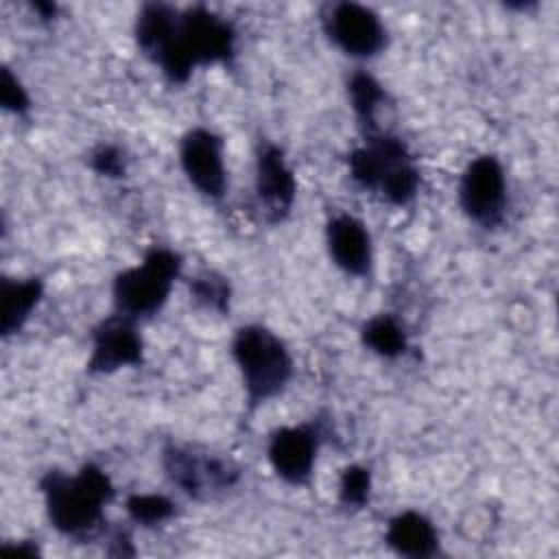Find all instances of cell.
I'll use <instances>...</instances> for the list:
<instances>
[{
	"label": "cell",
	"mask_w": 559,
	"mask_h": 559,
	"mask_svg": "<svg viewBox=\"0 0 559 559\" xmlns=\"http://www.w3.org/2000/svg\"><path fill=\"white\" fill-rule=\"evenodd\" d=\"M0 103L7 111L15 116L26 114L31 107V98L24 85L17 81V76H13L9 68H2V74H0Z\"/></svg>",
	"instance_id": "21"
},
{
	"label": "cell",
	"mask_w": 559,
	"mask_h": 559,
	"mask_svg": "<svg viewBox=\"0 0 559 559\" xmlns=\"http://www.w3.org/2000/svg\"><path fill=\"white\" fill-rule=\"evenodd\" d=\"M371 493V472L362 465H349L343 469L338 480V500L345 507L362 509Z\"/></svg>",
	"instance_id": "20"
},
{
	"label": "cell",
	"mask_w": 559,
	"mask_h": 559,
	"mask_svg": "<svg viewBox=\"0 0 559 559\" xmlns=\"http://www.w3.org/2000/svg\"><path fill=\"white\" fill-rule=\"evenodd\" d=\"M384 542L395 555L411 559H426L439 550V533L419 511H402L391 518Z\"/></svg>",
	"instance_id": "14"
},
{
	"label": "cell",
	"mask_w": 559,
	"mask_h": 559,
	"mask_svg": "<svg viewBox=\"0 0 559 559\" xmlns=\"http://www.w3.org/2000/svg\"><path fill=\"white\" fill-rule=\"evenodd\" d=\"M162 465L168 480L194 500H212L231 489L240 478L238 465L197 445H166Z\"/></svg>",
	"instance_id": "6"
},
{
	"label": "cell",
	"mask_w": 559,
	"mask_h": 559,
	"mask_svg": "<svg viewBox=\"0 0 559 559\" xmlns=\"http://www.w3.org/2000/svg\"><path fill=\"white\" fill-rule=\"evenodd\" d=\"M144 343L135 321L114 312L92 330V354L85 365L87 373H114L122 367L142 365Z\"/></svg>",
	"instance_id": "10"
},
{
	"label": "cell",
	"mask_w": 559,
	"mask_h": 559,
	"mask_svg": "<svg viewBox=\"0 0 559 559\" xmlns=\"http://www.w3.org/2000/svg\"><path fill=\"white\" fill-rule=\"evenodd\" d=\"M33 9H35L44 20H50V17H55V13H57V7L50 4V2H35Z\"/></svg>",
	"instance_id": "23"
},
{
	"label": "cell",
	"mask_w": 559,
	"mask_h": 559,
	"mask_svg": "<svg viewBox=\"0 0 559 559\" xmlns=\"http://www.w3.org/2000/svg\"><path fill=\"white\" fill-rule=\"evenodd\" d=\"M362 345L382 358H397L408 349V338L400 321L391 314L371 317L360 330Z\"/></svg>",
	"instance_id": "17"
},
{
	"label": "cell",
	"mask_w": 559,
	"mask_h": 559,
	"mask_svg": "<svg viewBox=\"0 0 559 559\" xmlns=\"http://www.w3.org/2000/svg\"><path fill=\"white\" fill-rule=\"evenodd\" d=\"M179 162L188 181L207 199H221L227 188L223 140L205 129H190L179 144Z\"/></svg>",
	"instance_id": "11"
},
{
	"label": "cell",
	"mask_w": 559,
	"mask_h": 559,
	"mask_svg": "<svg viewBox=\"0 0 559 559\" xmlns=\"http://www.w3.org/2000/svg\"><path fill=\"white\" fill-rule=\"evenodd\" d=\"M325 245L332 262L347 275L365 277L373 264L371 236L362 221L352 214H336L325 225Z\"/></svg>",
	"instance_id": "13"
},
{
	"label": "cell",
	"mask_w": 559,
	"mask_h": 559,
	"mask_svg": "<svg viewBox=\"0 0 559 559\" xmlns=\"http://www.w3.org/2000/svg\"><path fill=\"white\" fill-rule=\"evenodd\" d=\"M323 428L319 421L277 428L269 439V463L273 472L288 485L304 487L312 478Z\"/></svg>",
	"instance_id": "9"
},
{
	"label": "cell",
	"mask_w": 559,
	"mask_h": 559,
	"mask_svg": "<svg viewBox=\"0 0 559 559\" xmlns=\"http://www.w3.org/2000/svg\"><path fill=\"white\" fill-rule=\"evenodd\" d=\"M323 31L330 41L354 59H371L386 46V28L376 11L358 2H334L325 7Z\"/></svg>",
	"instance_id": "8"
},
{
	"label": "cell",
	"mask_w": 559,
	"mask_h": 559,
	"mask_svg": "<svg viewBox=\"0 0 559 559\" xmlns=\"http://www.w3.org/2000/svg\"><path fill=\"white\" fill-rule=\"evenodd\" d=\"M44 297V282L39 277L11 280L2 277V336L17 334L28 321L31 312Z\"/></svg>",
	"instance_id": "15"
},
{
	"label": "cell",
	"mask_w": 559,
	"mask_h": 559,
	"mask_svg": "<svg viewBox=\"0 0 559 559\" xmlns=\"http://www.w3.org/2000/svg\"><path fill=\"white\" fill-rule=\"evenodd\" d=\"M255 197L264 212L266 223L275 225L288 218L295 197L297 181L290 166L284 159L280 146L266 142L258 151L255 159Z\"/></svg>",
	"instance_id": "12"
},
{
	"label": "cell",
	"mask_w": 559,
	"mask_h": 559,
	"mask_svg": "<svg viewBox=\"0 0 559 559\" xmlns=\"http://www.w3.org/2000/svg\"><path fill=\"white\" fill-rule=\"evenodd\" d=\"M236 55V31L231 22L205 7L179 11L173 50L162 74L177 85L188 83L194 68L229 63Z\"/></svg>",
	"instance_id": "3"
},
{
	"label": "cell",
	"mask_w": 559,
	"mask_h": 559,
	"mask_svg": "<svg viewBox=\"0 0 559 559\" xmlns=\"http://www.w3.org/2000/svg\"><path fill=\"white\" fill-rule=\"evenodd\" d=\"M124 507L129 518L140 526H157L175 515V502L162 493H133Z\"/></svg>",
	"instance_id": "19"
},
{
	"label": "cell",
	"mask_w": 559,
	"mask_h": 559,
	"mask_svg": "<svg viewBox=\"0 0 559 559\" xmlns=\"http://www.w3.org/2000/svg\"><path fill=\"white\" fill-rule=\"evenodd\" d=\"M90 166L94 173L103 175V177H122L127 173V162H124V153L114 146V144H100L92 151L90 155Z\"/></svg>",
	"instance_id": "22"
},
{
	"label": "cell",
	"mask_w": 559,
	"mask_h": 559,
	"mask_svg": "<svg viewBox=\"0 0 559 559\" xmlns=\"http://www.w3.org/2000/svg\"><path fill=\"white\" fill-rule=\"evenodd\" d=\"M183 260L177 251L168 247H153L144 253L142 262L120 271L111 284L114 308L133 321L148 319L157 314L175 280L181 275Z\"/></svg>",
	"instance_id": "5"
},
{
	"label": "cell",
	"mask_w": 559,
	"mask_h": 559,
	"mask_svg": "<svg viewBox=\"0 0 559 559\" xmlns=\"http://www.w3.org/2000/svg\"><path fill=\"white\" fill-rule=\"evenodd\" d=\"M347 94L352 109L358 118V124L365 129L367 135L378 133V122H376V111L384 103L386 94L382 85L365 70H356L347 79Z\"/></svg>",
	"instance_id": "16"
},
{
	"label": "cell",
	"mask_w": 559,
	"mask_h": 559,
	"mask_svg": "<svg viewBox=\"0 0 559 559\" xmlns=\"http://www.w3.org/2000/svg\"><path fill=\"white\" fill-rule=\"evenodd\" d=\"M39 489L50 526L72 539L94 537L103 526L105 507L116 496L109 476L94 463H85L76 474L48 469Z\"/></svg>",
	"instance_id": "1"
},
{
	"label": "cell",
	"mask_w": 559,
	"mask_h": 559,
	"mask_svg": "<svg viewBox=\"0 0 559 559\" xmlns=\"http://www.w3.org/2000/svg\"><path fill=\"white\" fill-rule=\"evenodd\" d=\"M249 408L277 397L293 378L295 365L284 341L264 325H242L231 341Z\"/></svg>",
	"instance_id": "4"
},
{
	"label": "cell",
	"mask_w": 559,
	"mask_h": 559,
	"mask_svg": "<svg viewBox=\"0 0 559 559\" xmlns=\"http://www.w3.org/2000/svg\"><path fill=\"white\" fill-rule=\"evenodd\" d=\"M190 295L203 308L225 314L229 310L231 286L225 275H221L216 271H203L190 280Z\"/></svg>",
	"instance_id": "18"
},
{
	"label": "cell",
	"mask_w": 559,
	"mask_h": 559,
	"mask_svg": "<svg viewBox=\"0 0 559 559\" xmlns=\"http://www.w3.org/2000/svg\"><path fill=\"white\" fill-rule=\"evenodd\" d=\"M349 177L362 190L378 192L391 205H408L419 190V168L406 144L389 133L365 135L347 157Z\"/></svg>",
	"instance_id": "2"
},
{
	"label": "cell",
	"mask_w": 559,
	"mask_h": 559,
	"mask_svg": "<svg viewBox=\"0 0 559 559\" xmlns=\"http://www.w3.org/2000/svg\"><path fill=\"white\" fill-rule=\"evenodd\" d=\"M459 203L469 221L493 229L504 221L507 177L493 155H480L467 164L459 181Z\"/></svg>",
	"instance_id": "7"
}]
</instances>
